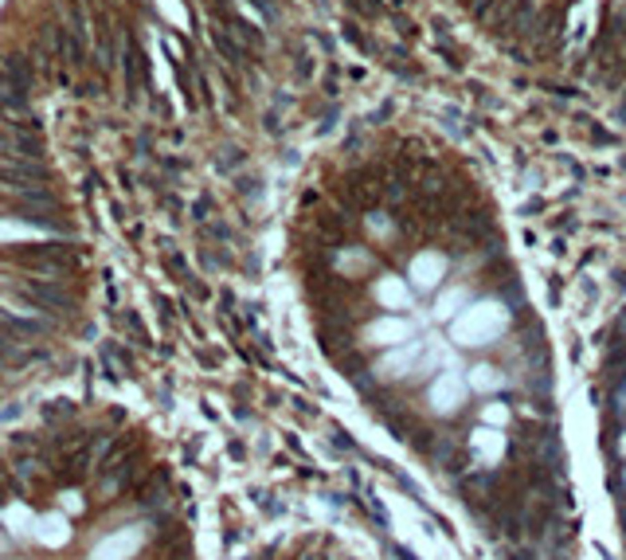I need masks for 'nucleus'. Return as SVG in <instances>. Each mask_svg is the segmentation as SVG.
Instances as JSON below:
<instances>
[{
    "label": "nucleus",
    "instance_id": "3",
    "mask_svg": "<svg viewBox=\"0 0 626 560\" xmlns=\"http://www.w3.org/2000/svg\"><path fill=\"white\" fill-rule=\"evenodd\" d=\"M466 377H458V372H443V377L431 380V388H427V403H431L434 415H458L462 412V403H466Z\"/></svg>",
    "mask_w": 626,
    "mask_h": 560
},
{
    "label": "nucleus",
    "instance_id": "2",
    "mask_svg": "<svg viewBox=\"0 0 626 560\" xmlns=\"http://www.w3.org/2000/svg\"><path fill=\"white\" fill-rule=\"evenodd\" d=\"M509 329V310L501 302H474L466 306L462 314L454 317V341L462 345V349H482V345H494L501 333Z\"/></svg>",
    "mask_w": 626,
    "mask_h": 560
},
{
    "label": "nucleus",
    "instance_id": "11",
    "mask_svg": "<svg viewBox=\"0 0 626 560\" xmlns=\"http://www.w3.org/2000/svg\"><path fill=\"white\" fill-rule=\"evenodd\" d=\"M482 423L485 427H509V403H485Z\"/></svg>",
    "mask_w": 626,
    "mask_h": 560
},
{
    "label": "nucleus",
    "instance_id": "5",
    "mask_svg": "<svg viewBox=\"0 0 626 560\" xmlns=\"http://www.w3.org/2000/svg\"><path fill=\"white\" fill-rule=\"evenodd\" d=\"M423 345L419 341H407V345H396V349H387L380 361L372 365V372L380 380H403L407 372H415V361H419Z\"/></svg>",
    "mask_w": 626,
    "mask_h": 560
},
{
    "label": "nucleus",
    "instance_id": "15",
    "mask_svg": "<svg viewBox=\"0 0 626 560\" xmlns=\"http://www.w3.org/2000/svg\"><path fill=\"white\" fill-rule=\"evenodd\" d=\"M470 4H474V0H470Z\"/></svg>",
    "mask_w": 626,
    "mask_h": 560
},
{
    "label": "nucleus",
    "instance_id": "10",
    "mask_svg": "<svg viewBox=\"0 0 626 560\" xmlns=\"http://www.w3.org/2000/svg\"><path fill=\"white\" fill-rule=\"evenodd\" d=\"M466 384L474 392L489 396V392H501V388H505V372H501V368H494V365H474V368H470V377H466Z\"/></svg>",
    "mask_w": 626,
    "mask_h": 560
},
{
    "label": "nucleus",
    "instance_id": "13",
    "mask_svg": "<svg viewBox=\"0 0 626 560\" xmlns=\"http://www.w3.org/2000/svg\"><path fill=\"white\" fill-rule=\"evenodd\" d=\"M458 302H462V290L443 294V298H438V310H434V314H438V317H454V314H458V310H454Z\"/></svg>",
    "mask_w": 626,
    "mask_h": 560
},
{
    "label": "nucleus",
    "instance_id": "4",
    "mask_svg": "<svg viewBox=\"0 0 626 560\" xmlns=\"http://www.w3.org/2000/svg\"><path fill=\"white\" fill-rule=\"evenodd\" d=\"M415 341V326L403 321V317H376L372 326H364V345H384V349H396V345Z\"/></svg>",
    "mask_w": 626,
    "mask_h": 560
},
{
    "label": "nucleus",
    "instance_id": "9",
    "mask_svg": "<svg viewBox=\"0 0 626 560\" xmlns=\"http://www.w3.org/2000/svg\"><path fill=\"white\" fill-rule=\"evenodd\" d=\"M376 302L384 306V310H407V306H411V290L403 286V279L384 274V279L376 282Z\"/></svg>",
    "mask_w": 626,
    "mask_h": 560
},
{
    "label": "nucleus",
    "instance_id": "12",
    "mask_svg": "<svg viewBox=\"0 0 626 560\" xmlns=\"http://www.w3.org/2000/svg\"><path fill=\"white\" fill-rule=\"evenodd\" d=\"M501 4H505V0H474V16H478V20H494V16L501 12Z\"/></svg>",
    "mask_w": 626,
    "mask_h": 560
},
{
    "label": "nucleus",
    "instance_id": "8",
    "mask_svg": "<svg viewBox=\"0 0 626 560\" xmlns=\"http://www.w3.org/2000/svg\"><path fill=\"white\" fill-rule=\"evenodd\" d=\"M0 86H20V90H32L36 86V71L24 55H4L0 59Z\"/></svg>",
    "mask_w": 626,
    "mask_h": 560
},
{
    "label": "nucleus",
    "instance_id": "14",
    "mask_svg": "<svg viewBox=\"0 0 626 560\" xmlns=\"http://www.w3.org/2000/svg\"><path fill=\"white\" fill-rule=\"evenodd\" d=\"M618 451H623V454H626V435H623V439H618Z\"/></svg>",
    "mask_w": 626,
    "mask_h": 560
},
{
    "label": "nucleus",
    "instance_id": "6",
    "mask_svg": "<svg viewBox=\"0 0 626 560\" xmlns=\"http://www.w3.org/2000/svg\"><path fill=\"white\" fill-rule=\"evenodd\" d=\"M505 447H509V439H505L501 427H485L482 423V427H474V435H470V451L478 454V463H485V466L501 463Z\"/></svg>",
    "mask_w": 626,
    "mask_h": 560
},
{
    "label": "nucleus",
    "instance_id": "1",
    "mask_svg": "<svg viewBox=\"0 0 626 560\" xmlns=\"http://www.w3.org/2000/svg\"><path fill=\"white\" fill-rule=\"evenodd\" d=\"M0 560H184L161 470L114 412L51 403L0 435Z\"/></svg>",
    "mask_w": 626,
    "mask_h": 560
},
{
    "label": "nucleus",
    "instance_id": "7",
    "mask_svg": "<svg viewBox=\"0 0 626 560\" xmlns=\"http://www.w3.org/2000/svg\"><path fill=\"white\" fill-rule=\"evenodd\" d=\"M443 274H446V259L438 251H423V255L411 259V279H415L419 290H434Z\"/></svg>",
    "mask_w": 626,
    "mask_h": 560
}]
</instances>
